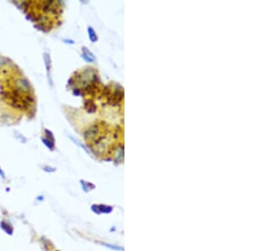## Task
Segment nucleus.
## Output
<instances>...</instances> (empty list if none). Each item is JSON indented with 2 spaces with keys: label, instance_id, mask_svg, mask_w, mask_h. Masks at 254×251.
<instances>
[{
  "label": "nucleus",
  "instance_id": "1",
  "mask_svg": "<svg viewBox=\"0 0 254 251\" xmlns=\"http://www.w3.org/2000/svg\"><path fill=\"white\" fill-rule=\"evenodd\" d=\"M82 58L87 62H94L95 61V56L86 47L82 48Z\"/></svg>",
  "mask_w": 254,
  "mask_h": 251
},
{
  "label": "nucleus",
  "instance_id": "2",
  "mask_svg": "<svg viewBox=\"0 0 254 251\" xmlns=\"http://www.w3.org/2000/svg\"><path fill=\"white\" fill-rule=\"evenodd\" d=\"M43 59H44V63L45 66H46V70H47V73L48 75H50V70H51V59H50V56L48 52H44L43 54Z\"/></svg>",
  "mask_w": 254,
  "mask_h": 251
},
{
  "label": "nucleus",
  "instance_id": "3",
  "mask_svg": "<svg viewBox=\"0 0 254 251\" xmlns=\"http://www.w3.org/2000/svg\"><path fill=\"white\" fill-rule=\"evenodd\" d=\"M0 227H1V228L6 233H8L9 235L13 233V227H11L9 223H7L5 222H0Z\"/></svg>",
  "mask_w": 254,
  "mask_h": 251
},
{
  "label": "nucleus",
  "instance_id": "4",
  "mask_svg": "<svg viewBox=\"0 0 254 251\" xmlns=\"http://www.w3.org/2000/svg\"><path fill=\"white\" fill-rule=\"evenodd\" d=\"M88 34H89V38L91 41H92V42H95V41H97V36L95 32V30H94L92 27H88Z\"/></svg>",
  "mask_w": 254,
  "mask_h": 251
},
{
  "label": "nucleus",
  "instance_id": "5",
  "mask_svg": "<svg viewBox=\"0 0 254 251\" xmlns=\"http://www.w3.org/2000/svg\"><path fill=\"white\" fill-rule=\"evenodd\" d=\"M45 136H46L45 138H46L48 140H49L51 143L54 144V137L51 133V131H48V129H45Z\"/></svg>",
  "mask_w": 254,
  "mask_h": 251
},
{
  "label": "nucleus",
  "instance_id": "6",
  "mask_svg": "<svg viewBox=\"0 0 254 251\" xmlns=\"http://www.w3.org/2000/svg\"><path fill=\"white\" fill-rule=\"evenodd\" d=\"M42 140H43V141L44 142V144L46 145V146L49 148V149H51V150L54 149V144L51 143V142L49 141V140H48L46 138H42Z\"/></svg>",
  "mask_w": 254,
  "mask_h": 251
},
{
  "label": "nucleus",
  "instance_id": "7",
  "mask_svg": "<svg viewBox=\"0 0 254 251\" xmlns=\"http://www.w3.org/2000/svg\"><path fill=\"white\" fill-rule=\"evenodd\" d=\"M0 176H1V177H3V178H5V175H4V173H3V171H2L1 167H0Z\"/></svg>",
  "mask_w": 254,
  "mask_h": 251
},
{
  "label": "nucleus",
  "instance_id": "8",
  "mask_svg": "<svg viewBox=\"0 0 254 251\" xmlns=\"http://www.w3.org/2000/svg\"><path fill=\"white\" fill-rule=\"evenodd\" d=\"M57 251H59V250H57Z\"/></svg>",
  "mask_w": 254,
  "mask_h": 251
}]
</instances>
